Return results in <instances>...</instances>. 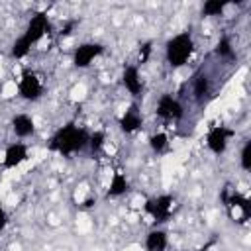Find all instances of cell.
I'll return each instance as SVG.
<instances>
[{
    "mask_svg": "<svg viewBox=\"0 0 251 251\" xmlns=\"http://www.w3.org/2000/svg\"><path fill=\"white\" fill-rule=\"evenodd\" d=\"M241 167H243V171L251 169V141H245V145L241 149Z\"/></svg>",
    "mask_w": 251,
    "mask_h": 251,
    "instance_id": "20",
    "label": "cell"
},
{
    "mask_svg": "<svg viewBox=\"0 0 251 251\" xmlns=\"http://www.w3.org/2000/svg\"><path fill=\"white\" fill-rule=\"evenodd\" d=\"M139 126H141V116H139L137 108L131 106V108L122 116V120H120V127H122L126 133H131V131H135Z\"/></svg>",
    "mask_w": 251,
    "mask_h": 251,
    "instance_id": "12",
    "label": "cell"
},
{
    "mask_svg": "<svg viewBox=\"0 0 251 251\" xmlns=\"http://www.w3.org/2000/svg\"><path fill=\"white\" fill-rule=\"evenodd\" d=\"M218 55L220 57H227V59H231L233 57V49H231V43H229V39L227 37H222L220 39V43H218Z\"/></svg>",
    "mask_w": 251,
    "mask_h": 251,
    "instance_id": "19",
    "label": "cell"
},
{
    "mask_svg": "<svg viewBox=\"0 0 251 251\" xmlns=\"http://www.w3.org/2000/svg\"><path fill=\"white\" fill-rule=\"evenodd\" d=\"M102 53V45H98V43H84V45H80L76 51H75V65L76 67H88L90 65V61L94 59V57H98Z\"/></svg>",
    "mask_w": 251,
    "mask_h": 251,
    "instance_id": "8",
    "label": "cell"
},
{
    "mask_svg": "<svg viewBox=\"0 0 251 251\" xmlns=\"http://www.w3.org/2000/svg\"><path fill=\"white\" fill-rule=\"evenodd\" d=\"M88 143H90V149H92V151H98V149L102 147V143H104V133H102V131L92 133V135L88 137Z\"/></svg>",
    "mask_w": 251,
    "mask_h": 251,
    "instance_id": "21",
    "label": "cell"
},
{
    "mask_svg": "<svg viewBox=\"0 0 251 251\" xmlns=\"http://www.w3.org/2000/svg\"><path fill=\"white\" fill-rule=\"evenodd\" d=\"M145 247H147V251H165V247H167V233L161 231V229L151 231L147 235V239H145Z\"/></svg>",
    "mask_w": 251,
    "mask_h": 251,
    "instance_id": "13",
    "label": "cell"
},
{
    "mask_svg": "<svg viewBox=\"0 0 251 251\" xmlns=\"http://www.w3.org/2000/svg\"><path fill=\"white\" fill-rule=\"evenodd\" d=\"M47 31H49V20H47L45 14L39 12V14L31 16V20H29V24H27V29H25V33H24V39L31 45V43L39 41Z\"/></svg>",
    "mask_w": 251,
    "mask_h": 251,
    "instance_id": "4",
    "label": "cell"
},
{
    "mask_svg": "<svg viewBox=\"0 0 251 251\" xmlns=\"http://www.w3.org/2000/svg\"><path fill=\"white\" fill-rule=\"evenodd\" d=\"M157 114L165 120H178V118H182V106L171 94H163L157 102Z\"/></svg>",
    "mask_w": 251,
    "mask_h": 251,
    "instance_id": "5",
    "label": "cell"
},
{
    "mask_svg": "<svg viewBox=\"0 0 251 251\" xmlns=\"http://www.w3.org/2000/svg\"><path fill=\"white\" fill-rule=\"evenodd\" d=\"M226 6H227V2H224V0H208V2L204 4L202 12H204L206 16H220Z\"/></svg>",
    "mask_w": 251,
    "mask_h": 251,
    "instance_id": "16",
    "label": "cell"
},
{
    "mask_svg": "<svg viewBox=\"0 0 251 251\" xmlns=\"http://www.w3.org/2000/svg\"><path fill=\"white\" fill-rule=\"evenodd\" d=\"M149 145L153 147V151H163L165 147H167V135L165 133H155V135H151L149 137Z\"/></svg>",
    "mask_w": 251,
    "mask_h": 251,
    "instance_id": "18",
    "label": "cell"
},
{
    "mask_svg": "<svg viewBox=\"0 0 251 251\" xmlns=\"http://www.w3.org/2000/svg\"><path fill=\"white\" fill-rule=\"evenodd\" d=\"M88 143V133L73 124L61 127L53 139H51V149L53 151H59V153H75V151H80L84 145Z\"/></svg>",
    "mask_w": 251,
    "mask_h": 251,
    "instance_id": "1",
    "label": "cell"
},
{
    "mask_svg": "<svg viewBox=\"0 0 251 251\" xmlns=\"http://www.w3.org/2000/svg\"><path fill=\"white\" fill-rule=\"evenodd\" d=\"M231 135H233V131L227 129V127H224V126L214 127V129L208 133V147H210V151H214V153H222V151L226 149L227 139H229Z\"/></svg>",
    "mask_w": 251,
    "mask_h": 251,
    "instance_id": "7",
    "label": "cell"
},
{
    "mask_svg": "<svg viewBox=\"0 0 251 251\" xmlns=\"http://www.w3.org/2000/svg\"><path fill=\"white\" fill-rule=\"evenodd\" d=\"M124 84H126V88L133 96H139V92H141V78H139L137 67H133V65L126 67V71H124Z\"/></svg>",
    "mask_w": 251,
    "mask_h": 251,
    "instance_id": "11",
    "label": "cell"
},
{
    "mask_svg": "<svg viewBox=\"0 0 251 251\" xmlns=\"http://www.w3.org/2000/svg\"><path fill=\"white\" fill-rule=\"evenodd\" d=\"M194 96L198 100H202L206 94H208V76L206 75H196L194 76Z\"/></svg>",
    "mask_w": 251,
    "mask_h": 251,
    "instance_id": "15",
    "label": "cell"
},
{
    "mask_svg": "<svg viewBox=\"0 0 251 251\" xmlns=\"http://www.w3.org/2000/svg\"><path fill=\"white\" fill-rule=\"evenodd\" d=\"M12 129L18 137H27V135L33 133V120L25 114H18L12 120Z\"/></svg>",
    "mask_w": 251,
    "mask_h": 251,
    "instance_id": "10",
    "label": "cell"
},
{
    "mask_svg": "<svg viewBox=\"0 0 251 251\" xmlns=\"http://www.w3.org/2000/svg\"><path fill=\"white\" fill-rule=\"evenodd\" d=\"M149 51H151V43H145V45H143V55H141V61H145V59H147Z\"/></svg>",
    "mask_w": 251,
    "mask_h": 251,
    "instance_id": "23",
    "label": "cell"
},
{
    "mask_svg": "<svg viewBox=\"0 0 251 251\" xmlns=\"http://www.w3.org/2000/svg\"><path fill=\"white\" fill-rule=\"evenodd\" d=\"M171 206H173V196H157L145 202V212L155 218V222H165L171 216Z\"/></svg>",
    "mask_w": 251,
    "mask_h": 251,
    "instance_id": "3",
    "label": "cell"
},
{
    "mask_svg": "<svg viewBox=\"0 0 251 251\" xmlns=\"http://www.w3.org/2000/svg\"><path fill=\"white\" fill-rule=\"evenodd\" d=\"M29 43L24 39V35L22 37H18L16 39V43H14V47H12V55L14 57H24V55H27V51H29Z\"/></svg>",
    "mask_w": 251,
    "mask_h": 251,
    "instance_id": "17",
    "label": "cell"
},
{
    "mask_svg": "<svg viewBox=\"0 0 251 251\" xmlns=\"http://www.w3.org/2000/svg\"><path fill=\"white\" fill-rule=\"evenodd\" d=\"M126 190H127V180H126V176H124L122 173H116V175L112 176L108 194H110V196H120V194H124Z\"/></svg>",
    "mask_w": 251,
    "mask_h": 251,
    "instance_id": "14",
    "label": "cell"
},
{
    "mask_svg": "<svg viewBox=\"0 0 251 251\" xmlns=\"http://www.w3.org/2000/svg\"><path fill=\"white\" fill-rule=\"evenodd\" d=\"M27 157V147L24 143H14L6 149V155H4V167L12 169L16 165H20L24 159Z\"/></svg>",
    "mask_w": 251,
    "mask_h": 251,
    "instance_id": "9",
    "label": "cell"
},
{
    "mask_svg": "<svg viewBox=\"0 0 251 251\" xmlns=\"http://www.w3.org/2000/svg\"><path fill=\"white\" fill-rule=\"evenodd\" d=\"M41 82L33 73H25L20 80V94L25 100H37L41 96Z\"/></svg>",
    "mask_w": 251,
    "mask_h": 251,
    "instance_id": "6",
    "label": "cell"
},
{
    "mask_svg": "<svg viewBox=\"0 0 251 251\" xmlns=\"http://www.w3.org/2000/svg\"><path fill=\"white\" fill-rule=\"evenodd\" d=\"M6 224H8V216H6V212H4L2 206H0V229H4Z\"/></svg>",
    "mask_w": 251,
    "mask_h": 251,
    "instance_id": "22",
    "label": "cell"
},
{
    "mask_svg": "<svg viewBox=\"0 0 251 251\" xmlns=\"http://www.w3.org/2000/svg\"><path fill=\"white\" fill-rule=\"evenodd\" d=\"M192 49H194V41L190 33H178L167 43V61L173 67H180L188 61V57L192 55Z\"/></svg>",
    "mask_w": 251,
    "mask_h": 251,
    "instance_id": "2",
    "label": "cell"
}]
</instances>
